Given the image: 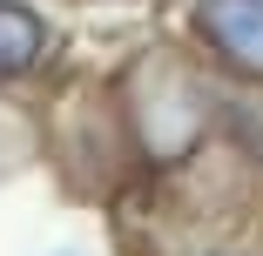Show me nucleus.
Returning <instances> with one entry per match:
<instances>
[{
	"label": "nucleus",
	"mask_w": 263,
	"mask_h": 256,
	"mask_svg": "<svg viewBox=\"0 0 263 256\" xmlns=\"http://www.w3.org/2000/svg\"><path fill=\"white\" fill-rule=\"evenodd\" d=\"M122 128V148L142 182H169L182 175L196 155H209L230 115V81L196 54V41L176 34H142L128 54L115 61V74L101 81Z\"/></svg>",
	"instance_id": "nucleus-1"
},
{
	"label": "nucleus",
	"mask_w": 263,
	"mask_h": 256,
	"mask_svg": "<svg viewBox=\"0 0 263 256\" xmlns=\"http://www.w3.org/2000/svg\"><path fill=\"white\" fill-rule=\"evenodd\" d=\"M176 27L230 88H263V0H182Z\"/></svg>",
	"instance_id": "nucleus-2"
},
{
	"label": "nucleus",
	"mask_w": 263,
	"mask_h": 256,
	"mask_svg": "<svg viewBox=\"0 0 263 256\" xmlns=\"http://www.w3.org/2000/svg\"><path fill=\"white\" fill-rule=\"evenodd\" d=\"M61 61V21L41 0H0V94H27Z\"/></svg>",
	"instance_id": "nucleus-3"
},
{
	"label": "nucleus",
	"mask_w": 263,
	"mask_h": 256,
	"mask_svg": "<svg viewBox=\"0 0 263 256\" xmlns=\"http://www.w3.org/2000/svg\"><path fill=\"white\" fill-rule=\"evenodd\" d=\"M155 256H263V229L236 223V229H202V236H176Z\"/></svg>",
	"instance_id": "nucleus-4"
},
{
	"label": "nucleus",
	"mask_w": 263,
	"mask_h": 256,
	"mask_svg": "<svg viewBox=\"0 0 263 256\" xmlns=\"http://www.w3.org/2000/svg\"><path fill=\"white\" fill-rule=\"evenodd\" d=\"M88 7H115V14H142V7H162V0H88Z\"/></svg>",
	"instance_id": "nucleus-5"
},
{
	"label": "nucleus",
	"mask_w": 263,
	"mask_h": 256,
	"mask_svg": "<svg viewBox=\"0 0 263 256\" xmlns=\"http://www.w3.org/2000/svg\"><path fill=\"white\" fill-rule=\"evenodd\" d=\"M47 256H88V249L81 243H61V249H47Z\"/></svg>",
	"instance_id": "nucleus-6"
}]
</instances>
